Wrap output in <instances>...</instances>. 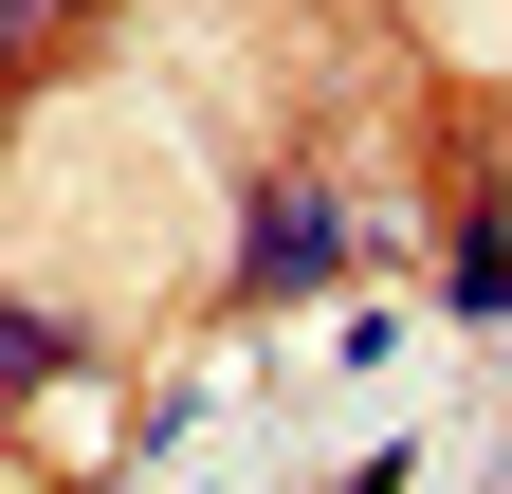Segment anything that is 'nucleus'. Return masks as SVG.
Returning <instances> with one entry per match:
<instances>
[{"label":"nucleus","mask_w":512,"mask_h":494,"mask_svg":"<svg viewBox=\"0 0 512 494\" xmlns=\"http://www.w3.org/2000/svg\"><path fill=\"white\" fill-rule=\"evenodd\" d=\"M421 19L458 37V55H512V0H421Z\"/></svg>","instance_id":"obj_1"}]
</instances>
